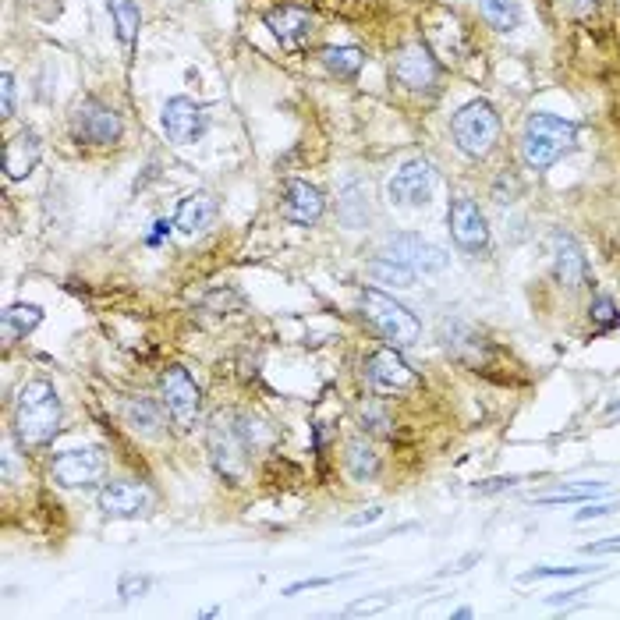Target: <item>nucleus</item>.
<instances>
[{"label": "nucleus", "mask_w": 620, "mask_h": 620, "mask_svg": "<svg viewBox=\"0 0 620 620\" xmlns=\"http://www.w3.org/2000/svg\"><path fill=\"white\" fill-rule=\"evenodd\" d=\"M61 433V397L50 380H29L15 397V440L22 450H39Z\"/></svg>", "instance_id": "obj_1"}, {"label": "nucleus", "mask_w": 620, "mask_h": 620, "mask_svg": "<svg viewBox=\"0 0 620 620\" xmlns=\"http://www.w3.org/2000/svg\"><path fill=\"white\" fill-rule=\"evenodd\" d=\"M578 142V124L564 121L560 114H528L525 128H521V156L532 171H546L560 160L564 153H571Z\"/></svg>", "instance_id": "obj_2"}, {"label": "nucleus", "mask_w": 620, "mask_h": 620, "mask_svg": "<svg viewBox=\"0 0 620 620\" xmlns=\"http://www.w3.org/2000/svg\"><path fill=\"white\" fill-rule=\"evenodd\" d=\"M362 316L369 319V326L390 348H411V344L422 337V323L419 316L408 309V305L394 302L390 295H383L380 287H362Z\"/></svg>", "instance_id": "obj_3"}, {"label": "nucleus", "mask_w": 620, "mask_h": 620, "mask_svg": "<svg viewBox=\"0 0 620 620\" xmlns=\"http://www.w3.org/2000/svg\"><path fill=\"white\" fill-rule=\"evenodd\" d=\"M206 447H210V461L220 479L238 486L248 472V443L238 426V415L217 411L210 419V429H206Z\"/></svg>", "instance_id": "obj_4"}, {"label": "nucleus", "mask_w": 620, "mask_h": 620, "mask_svg": "<svg viewBox=\"0 0 620 620\" xmlns=\"http://www.w3.org/2000/svg\"><path fill=\"white\" fill-rule=\"evenodd\" d=\"M450 135H454V146L461 153L472 156V160H482L500 142V117H496V110L486 100H472L454 114Z\"/></svg>", "instance_id": "obj_5"}, {"label": "nucleus", "mask_w": 620, "mask_h": 620, "mask_svg": "<svg viewBox=\"0 0 620 620\" xmlns=\"http://www.w3.org/2000/svg\"><path fill=\"white\" fill-rule=\"evenodd\" d=\"M160 401L171 415V422L181 433H192L195 422H199V408H202V394L195 387V380L188 376V369L171 365V369L160 376Z\"/></svg>", "instance_id": "obj_6"}, {"label": "nucleus", "mask_w": 620, "mask_h": 620, "mask_svg": "<svg viewBox=\"0 0 620 620\" xmlns=\"http://www.w3.org/2000/svg\"><path fill=\"white\" fill-rule=\"evenodd\" d=\"M121 132H124V124H121V117H117V110L93 100V96L71 110V135H75L78 142H86V146H114V142L121 139Z\"/></svg>", "instance_id": "obj_7"}, {"label": "nucleus", "mask_w": 620, "mask_h": 620, "mask_svg": "<svg viewBox=\"0 0 620 620\" xmlns=\"http://www.w3.org/2000/svg\"><path fill=\"white\" fill-rule=\"evenodd\" d=\"M433 185H436V171L429 160H408L401 171L390 178L387 195L394 206L404 210H422L429 199H433Z\"/></svg>", "instance_id": "obj_8"}, {"label": "nucleus", "mask_w": 620, "mask_h": 620, "mask_svg": "<svg viewBox=\"0 0 620 620\" xmlns=\"http://www.w3.org/2000/svg\"><path fill=\"white\" fill-rule=\"evenodd\" d=\"M383 256L411 266L415 273H440V270H447V263H450V256L440 245L419 238V234H390V238L383 241Z\"/></svg>", "instance_id": "obj_9"}, {"label": "nucleus", "mask_w": 620, "mask_h": 620, "mask_svg": "<svg viewBox=\"0 0 620 620\" xmlns=\"http://www.w3.org/2000/svg\"><path fill=\"white\" fill-rule=\"evenodd\" d=\"M447 224H450V238H454V245H458L461 252H472V256H479L482 248L489 245L486 217H482L479 202H472L468 195H458V199L450 202Z\"/></svg>", "instance_id": "obj_10"}, {"label": "nucleus", "mask_w": 620, "mask_h": 620, "mask_svg": "<svg viewBox=\"0 0 620 620\" xmlns=\"http://www.w3.org/2000/svg\"><path fill=\"white\" fill-rule=\"evenodd\" d=\"M50 475L64 489H86L103 475V454L96 447H75L64 450L50 461Z\"/></svg>", "instance_id": "obj_11"}, {"label": "nucleus", "mask_w": 620, "mask_h": 620, "mask_svg": "<svg viewBox=\"0 0 620 620\" xmlns=\"http://www.w3.org/2000/svg\"><path fill=\"white\" fill-rule=\"evenodd\" d=\"M160 124L174 146H192L206 135V110L188 96H174V100L163 103Z\"/></svg>", "instance_id": "obj_12"}, {"label": "nucleus", "mask_w": 620, "mask_h": 620, "mask_svg": "<svg viewBox=\"0 0 620 620\" xmlns=\"http://www.w3.org/2000/svg\"><path fill=\"white\" fill-rule=\"evenodd\" d=\"M394 78L411 93H426L440 82V64L426 43H408L394 61Z\"/></svg>", "instance_id": "obj_13"}, {"label": "nucleus", "mask_w": 620, "mask_h": 620, "mask_svg": "<svg viewBox=\"0 0 620 620\" xmlns=\"http://www.w3.org/2000/svg\"><path fill=\"white\" fill-rule=\"evenodd\" d=\"M100 511L107 518H142L153 507V493L135 479H114L100 489Z\"/></svg>", "instance_id": "obj_14"}, {"label": "nucleus", "mask_w": 620, "mask_h": 620, "mask_svg": "<svg viewBox=\"0 0 620 620\" xmlns=\"http://www.w3.org/2000/svg\"><path fill=\"white\" fill-rule=\"evenodd\" d=\"M365 372H369V383L383 394H401V390L415 387V369L401 358L397 348H380L372 351L369 362H365Z\"/></svg>", "instance_id": "obj_15"}, {"label": "nucleus", "mask_w": 620, "mask_h": 620, "mask_svg": "<svg viewBox=\"0 0 620 620\" xmlns=\"http://www.w3.org/2000/svg\"><path fill=\"white\" fill-rule=\"evenodd\" d=\"M550 256H553V273H557V280L567 287V291L585 287V280H589V266H585L582 248H578V241H574L571 234L560 231V227L550 234Z\"/></svg>", "instance_id": "obj_16"}, {"label": "nucleus", "mask_w": 620, "mask_h": 620, "mask_svg": "<svg viewBox=\"0 0 620 620\" xmlns=\"http://www.w3.org/2000/svg\"><path fill=\"white\" fill-rule=\"evenodd\" d=\"M266 29L280 39L284 50H302L312 36V15L295 4H280V8L266 11Z\"/></svg>", "instance_id": "obj_17"}, {"label": "nucleus", "mask_w": 620, "mask_h": 620, "mask_svg": "<svg viewBox=\"0 0 620 620\" xmlns=\"http://www.w3.org/2000/svg\"><path fill=\"white\" fill-rule=\"evenodd\" d=\"M326 210V199L309 181H287L284 185V220L295 227H312Z\"/></svg>", "instance_id": "obj_18"}, {"label": "nucleus", "mask_w": 620, "mask_h": 620, "mask_svg": "<svg viewBox=\"0 0 620 620\" xmlns=\"http://www.w3.org/2000/svg\"><path fill=\"white\" fill-rule=\"evenodd\" d=\"M220 217V206L210 192H195L188 199H181L178 213H174V227H178L185 238H202V234L210 231Z\"/></svg>", "instance_id": "obj_19"}, {"label": "nucleus", "mask_w": 620, "mask_h": 620, "mask_svg": "<svg viewBox=\"0 0 620 620\" xmlns=\"http://www.w3.org/2000/svg\"><path fill=\"white\" fill-rule=\"evenodd\" d=\"M39 153H43L39 135L36 132H18L15 139L8 142V149H4V174H8V181L29 178L32 167L39 163Z\"/></svg>", "instance_id": "obj_20"}, {"label": "nucleus", "mask_w": 620, "mask_h": 620, "mask_svg": "<svg viewBox=\"0 0 620 620\" xmlns=\"http://www.w3.org/2000/svg\"><path fill=\"white\" fill-rule=\"evenodd\" d=\"M344 465H348V475L355 482H372L380 475V454H376V447H372L369 440L355 436V440H348V447H344Z\"/></svg>", "instance_id": "obj_21"}, {"label": "nucleus", "mask_w": 620, "mask_h": 620, "mask_svg": "<svg viewBox=\"0 0 620 620\" xmlns=\"http://www.w3.org/2000/svg\"><path fill=\"white\" fill-rule=\"evenodd\" d=\"M124 422H128V429L139 436H160V429H163L160 408H156V401H149V397H132V401L124 404Z\"/></svg>", "instance_id": "obj_22"}, {"label": "nucleus", "mask_w": 620, "mask_h": 620, "mask_svg": "<svg viewBox=\"0 0 620 620\" xmlns=\"http://www.w3.org/2000/svg\"><path fill=\"white\" fill-rule=\"evenodd\" d=\"M107 11L114 18V29L117 39H121V47L132 54L135 47V36H139V25H142V11L135 0H107Z\"/></svg>", "instance_id": "obj_23"}, {"label": "nucleus", "mask_w": 620, "mask_h": 620, "mask_svg": "<svg viewBox=\"0 0 620 620\" xmlns=\"http://www.w3.org/2000/svg\"><path fill=\"white\" fill-rule=\"evenodd\" d=\"M43 319V309L39 305H8L4 316H0V330H4V344H15L18 337L32 334Z\"/></svg>", "instance_id": "obj_24"}, {"label": "nucleus", "mask_w": 620, "mask_h": 620, "mask_svg": "<svg viewBox=\"0 0 620 620\" xmlns=\"http://www.w3.org/2000/svg\"><path fill=\"white\" fill-rule=\"evenodd\" d=\"M365 64V54L358 47H326L323 50V68L337 78H355Z\"/></svg>", "instance_id": "obj_25"}, {"label": "nucleus", "mask_w": 620, "mask_h": 620, "mask_svg": "<svg viewBox=\"0 0 620 620\" xmlns=\"http://www.w3.org/2000/svg\"><path fill=\"white\" fill-rule=\"evenodd\" d=\"M482 18L489 22V29L496 32H514L518 29V0H479Z\"/></svg>", "instance_id": "obj_26"}, {"label": "nucleus", "mask_w": 620, "mask_h": 620, "mask_svg": "<svg viewBox=\"0 0 620 620\" xmlns=\"http://www.w3.org/2000/svg\"><path fill=\"white\" fill-rule=\"evenodd\" d=\"M369 273L380 280V284H390V287H411V284H415V277H419V273L411 270V266L397 263V259H390V256L372 259Z\"/></svg>", "instance_id": "obj_27"}, {"label": "nucleus", "mask_w": 620, "mask_h": 620, "mask_svg": "<svg viewBox=\"0 0 620 620\" xmlns=\"http://www.w3.org/2000/svg\"><path fill=\"white\" fill-rule=\"evenodd\" d=\"M603 489H606V482H582V486H567V489H560V493L539 496L535 504H543V507H553V504H585V500L599 496Z\"/></svg>", "instance_id": "obj_28"}, {"label": "nucleus", "mask_w": 620, "mask_h": 620, "mask_svg": "<svg viewBox=\"0 0 620 620\" xmlns=\"http://www.w3.org/2000/svg\"><path fill=\"white\" fill-rule=\"evenodd\" d=\"M596 571V567H532L521 574V582H546V578H574V574Z\"/></svg>", "instance_id": "obj_29"}, {"label": "nucleus", "mask_w": 620, "mask_h": 620, "mask_svg": "<svg viewBox=\"0 0 620 620\" xmlns=\"http://www.w3.org/2000/svg\"><path fill=\"white\" fill-rule=\"evenodd\" d=\"M149 585H153V582H149L146 574H142V578H139V574H124V578H121V599H124V603H132V599L146 596Z\"/></svg>", "instance_id": "obj_30"}, {"label": "nucleus", "mask_w": 620, "mask_h": 620, "mask_svg": "<svg viewBox=\"0 0 620 620\" xmlns=\"http://www.w3.org/2000/svg\"><path fill=\"white\" fill-rule=\"evenodd\" d=\"M15 114V75L4 71L0 75V117H11Z\"/></svg>", "instance_id": "obj_31"}, {"label": "nucleus", "mask_w": 620, "mask_h": 620, "mask_svg": "<svg viewBox=\"0 0 620 620\" xmlns=\"http://www.w3.org/2000/svg\"><path fill=\"white\" fill-rule=\"evenodd\" d=\"M592 319L599 323V330H610V326L617 323V309H613L610 298H596V302H592Z\"/></svg>", "instance_id": "obj_32"}, {"label": "nucleus", "mask_w": 620, "mask_h": 620, "mask_svg": "<svg viewBox=\"0 0 620 620\" xmlns=\"http://www.w3.org/2000/svg\"><path fill=\"white\" fill-rule=\"evenodd\" d=\"M585 557H603V553H620V539H603V543H585Z\"/></svg>", "instance_id": "obj_33"}, {"label": "nucleus", "mask_w": 620, "mask_h": 620, "mask_svg": "<svg viewBox=\"0 0 620 620\" xmlns=\"http://www.w3.org/2000/svg\"><path fill=\"white\" fill-rule=\"evenodd\" d=\"M337 578H305V582H295V585H287L284 596H298V592L305 589H323V585H334Z\"/></svg>", "instance_id": "obj_34"}, {"label": "nucleus", "mask_w": 620, "mask_h": 620, "mask_svg": "<svg viewBox=\"0 0 620 620\" xmlns=\"http://www.w3.org/2000/svg\"><path fill=\"white\" fill-rule=\"evenodd\" d=\"M617 511V507H610V504H589L585 507V511H578L574 514V521H578V525H582V521H592V518H606V514H613Z\"/></svg>", "instance_id": "obj_35"}, {"label": "nucleus", "mask_w": 620, "mask_h": 620, "mask_svg": "<svg viewBox=\"0 0 620 620\" xmlns=\"http://www.w3.org/2000/svg\"><path fill=\"white\" fill-rule=\"evenodd\" d=\"M383 518V511L380 507H369L365 514H355V518H348V525L351 528H358V525H372V521H380Z\"/></svg>", "instance_id": "obj_36"}, {"label": "nucleus", "mask_w": 620, "mask_h": 620, "mask_svg": "<svg viewBox=\"0 0 620 620\" xmlns=\"http://www.w3.org/2000/svg\"><path fill=\"white\" fill-rule=\"evenodd\" d=\"M514 482H518V479H514V475H507V479H489V482H479V486H475V489H479V493H496V489H507V486H514Z\"/></svg>", "instance_id": "obj_37"}, {"label": "nucleus", "mask_w": 620, "mask_h": 620, "mask_svg": "<svg viewBox=\"0 0 620 620\" xmlns=\"http://www.w3.org/2000/svg\"><path fill=\"white\" fill-rule=\"evenodd\" d=\"M362 422H372L369 429H376V433H387V426H390V422L383 419V415H380V411H376V408H369V411H365V415H362Z\"/></svg>", "instance_id": "obj_38"}, {"label": "nucleus", "mask_w": 620, "mask_h": 620, "mask_svg": "<svg viewBox=\"0 0 620 620\" xmlns=\"http://www.w3.org/2000/svg\"><path fill=\"white\" fill-rule=\"evenodd\" d=\"M620 415V401H610L606 404V419H617Z\"/></svg>", "instance_id": "obj_39"}, {"label": "nucleus", "mask_w": 620, "mask_h": 620, "mask_svg": "<svg viewBox=\"0 0 620 620\" xmlns=\"http://www.w3.org/2000/svg\"><path fill=\"white\" fill-rule=\"evenodd\" d=\"M574 4H578V11H592V8H596V0H574Z\"/></svg>", "instance_id": "obj_40"}]
</instances>
